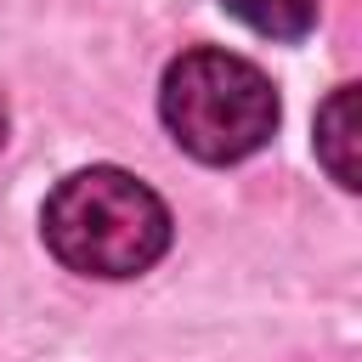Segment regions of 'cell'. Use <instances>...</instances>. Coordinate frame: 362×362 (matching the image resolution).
I'll use <instances>...</instances> for the list:
<instances>
[{"mask_svg":"<svg viewBox=\"0 0 362 362\" xmlns=\"http://www.w3.org/2000/svg\"><path fill=\"white\" fill-rule=\"evenodd\" d=\"M0 147H6V102H0Z\"/></svg>","mask_w":362,"mask_h":362,"instance_id":"5","label":"cell"},{"mask_svg":"<svg viewBox=\"0 0 362 362\" xmlns=\"http://www.w3.org/2000/svg\"><path fill=\"white\" fill-rule=\"evenodd\" d=\"M221 6L266 40H305L317 28V0H221Z\"/></svg>","mask_w":362,"mask_h":362,"instance_id":"4","label":"cell"},{"mask_svg":"<svg viewBox=\"0 0 362 362\" xmlns=\"http://www.w3.org/2000/svg\"><path fill=\"white\" fill-rule=\"evenodd\" d=\"M40 238L68 272L124 283L164 260L170 209L141 175L119 164H90L51 187L40 209Z\"/></svg>","mask_w":362,"mask_h":362,"instance_id":"1","label":"cell"},{"mask_svg":"<svg viewBox=\"0 0 362 362\" xmlns=\"http://www.w3.org/2000/svg\"><path fill=\"white\" fill-rule=\"evenodd\" d=\"M158 113L181 153L204 164H238L272 141L277 90L249 57L221 45H192L164 68Z\"/></svg>","mask_w":362,"mask_h":362,"instance_id":"2","label":"cell"},{"mask_svg":"<svg viewBox=\"0 0 362 362\" xmlns=\"http://www.w3.org/2000/svg\"><path fill=\"white\" fill-rule=\"evenodd\" d=\"M356 85H339L322 113H317V158L328 164V175L351 192L356 187Z\"/></svg>","mask_w":362,"mask_h":362,"instance_id":"3","label":"cell"}]
</instances>
